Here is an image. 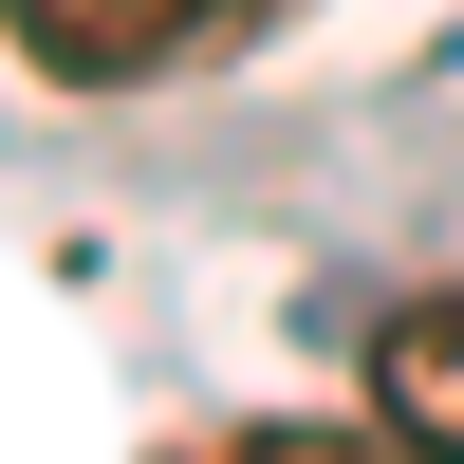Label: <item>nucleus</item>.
<instances>
[{
    "label": "nucleus",
    "instance_id": "obj_2",
    "mask_svg": "<svg viewBox=\"0 0 464 464\" xmlns=\"http://www.w3.org/2000/svg\"><path fill=\"white\" fill-rule=\"evenodd\" d=\"M372 409H391L428 464H464V279L446 297H391L372 316Z\"/></svg>",
    "mask_w": 464,
    "mask_h": 464
},
{
    "label": "nucleus",
    "instance_id": "obj_3",
    "mask_svg": "<svg viewBox=\"0 0 464 464\" xmlns=\"http://www.w3.org/2000/svg\"><path fill=\"white\" fill-rule=\"evenodd\" d=\"M168 464H428V446L372 409V428H205V446H168Z\"/></svg>",
    "mask_w": 464,
    "mask_h": 464
},
{
    "label": "nucleus",
    "instance_id": "obj_1",
    "mask_svg": "<svg viewBox=\"0 0 464 464\" xmlns=\"http://www.w3.org/2000/svg\"><path fill=\"white\" fill-rule=\"evenodd\" d=\"M0 37H19V74H56V93H130V74H168L186 37V0H0Z\"/></svg>",
    "mask_w": 464,
    "mask_h": 464
},
{
    "label": "nucleus",
    "instance_id": "obj_4",
    "mask_svg": "<svg viewBox=\"0 0 464 464\" xmlns=\"http://www.w3.org/2000/svg\"><path fill=\"white\" fill-rule=\"evenodd\" d=\"M186 19H205V37H260V19H279V0H186Z\"/></svg>",
    "mask_w": 464,
    "mask_h": 464
}]
</instances>
